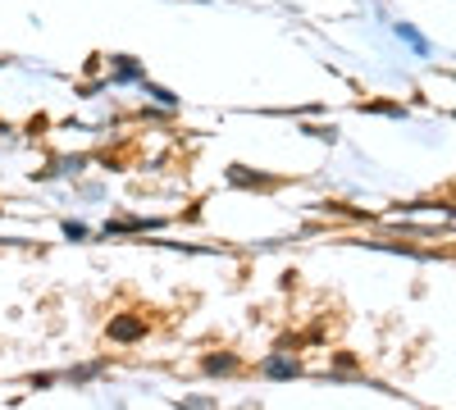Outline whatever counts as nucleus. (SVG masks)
<instances>
[{
  "label": "nucleus",
  "instance_id": "obj_3",
  "mask_svg": "<svg viewBox=\"0 0 456 410\" xmlns=\"http://www.w3.org/2000/svg\"><path fill=\"white\" fill-rule=\"evenodd\" d=\"M206 369H210V374H228V369H238V360L233 356H210Z\"/></svg>",
  "mask_w": 456,
  "mask_h": 410
},
{
  "label": "nucleus",
  "instance_id": "obj_1",
  "mask_svg": "<svg viewBox=\"0 0 456 410\" xmlns=\"http://www.w3.org/2000/svg\"><path fill=\"white\" fill-rule=\"evenodd\" d=\"M142 333H146V319H114L110 324V338L114 342H137Z\"/></svg>",
  "mask_w": 456,
  "mask_h": 410
},
{
  "label": "nucleus",
  "instance_id": "obj_2",
  "mask_svg": "<svg viewBox=\"0 0 456 410\" xmlns=\"http://www.w3.org/2000/svg\"><path fill=\"white\" fill-rule=\"evenodd\" d=\"M265 374H270V379H297V360L270 356V360H265Z\"/></svg>",
  "mask_w": 456,
  "mask_h": 410
}]
</instances>
